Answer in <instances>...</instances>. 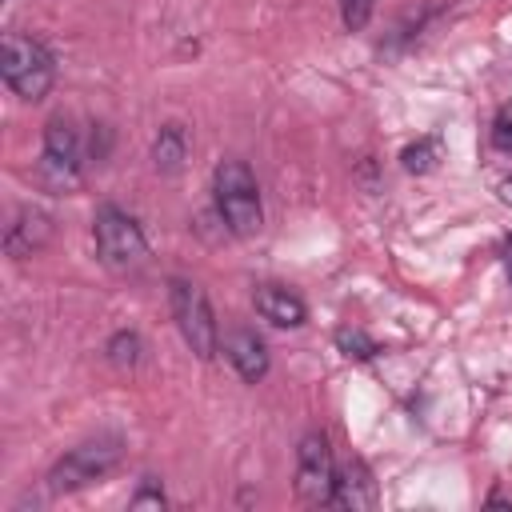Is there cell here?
<instances>
[{
    "instance_id": "6da1fadb",
    "label": "cell",
    "mask_w": 512,
    "mask_h": 512,
    "mask_svg": "<svg viewBox=\"0 0 512 512\" xmlns=\"http://www.w3.org/2000/svg\"><path fill=\"white\" fill-rule=\"evenodd\" d=\"M212 192H216V212L236 236H256L264 224V204L256 176L244 160H220L212 172Z\"/></svg>"
},
{
    "instance_id": "8992f818",
    "label": "cell",
    "mask_w": 512,
    "mask_h": 512,
    "mask_svg": "<svg viewBox=\"0 0 512 512\" xmlns=\"http://www.w3.org/2000/svg\"><path fill=\"white\" fill-rule=\"evenodd\" d=\"M36 176L48 192H72L80 188V176H84V152H80V136L68 120H48L44 128V152H40V164H36Z\"/></svg>"
},
{
    "instance_id": "52a82bcc",
    "label": "cell",
    "mask_w": 512,
    "mask_h": 512,
    "mask_svg": "<svg viewBox=\"0 0 512 512\" xmlns=\"http://www.w3.org/2000/svg\"><path fill=\"white\" fill-rule=\"evenodd\" d=\"M332 484H336V464H332L328 436L308 432L300 440V452H296V492L308 504H328L332 500Z\"/></svg>"
},
{
    "instance_id": "4fadbf2b",
    "label": "cell",
    "mask_w": 512,
    "mask_h": 512,
    "mask_svg": "<svg viewBox=\"0 0 512 512\" xmlns=\"http://www.w3.org/2000/svg\"><path fill=\"white\" fill-rule=\"evenodd\" d=\"M400 160H404V172L424 176V172H432V168L440 164V140H436V136H424V140L408 144V148L400 152Z\"/></svg>"
},
{
    "instance_id": "ac0fdd59",
    "label": "cell",
    "mask_w": 512,
    "mask_h": 512,
    "mask_svg": "<svg viewBox=\"0 0 512 512\" xmlns=\"http://www.w3.org/2000/svg\"><path fill=\"white\" fill-rule=\"evenodd\" d=\"M148 504H152V508H164V492H160L156 484H144V488L132 496V508H148Z\"/></svg>"
},
{
    "instance_id": "7c38bea8",
    "label": "cell",
    "mask_w": 512,
    "mask_h": 512,
    "mask_svg": "<svg viewBox=\"0 0 512 512\" xmlns=\"http://www.w3.org/2000/svg\"><path fill=\"white\" fill-rule=\"evenodd\" d=\"M184 156H188V132L180 124H164L156 132V140H152V164H156V172H180Z\"/></svg>"
},
{
    "instance_id": "5b68a950",
    "label": "cell",
    "mask_w": 512,
    "mask_h": 512,
    "mask_svg": "<svg viewBox=\"0 0 512 512\" xmlns=\"http://www.w3.org/2000/svg\"><path fill=\"white\" fill-rule=\"evenodd\" d=\"M168 304H172V320H176L184 344L200 360H212L216 348H220V328H216V316H212V304H208L204 288L192 284V280H172L168 284Z\"/></svg>"
},
{
    "instance_id": "9a60e30c",
    "label": "cell",
    "mask_w": 512,
    "mask_h": 512,
    "mask_svg": "<svg viewBox=\"0 0 512 512\" xmlns=\"http://www.w3.org/2000/svg\"><path fill=\"white\" fill-rule=\"evenodd\" d=\"M336 348L344 352V356H356V360H372L380 348H376V340L368 336V332H360V328H340L336 332Z\"/></svg>"
},
{
    "instance_id": "3957f363",
    "label": "cell",
    "mask_w": 512,
    "mask_h": 512,
    "mask_svg": "<svg viewBox=\"0 0 512 512\" xmlns=\"http://www.w3.org/2000/svg\"><path fill=\"white\" fill-rule=\"evenodd\" d=\"M120 460V440L100 436V440H84L72 452H64L52 468H48V492L64 496V492H80L96 480H104Z\"/></svg>"
},
{
    "instance_id": "ba28073f",
    "label": "cell",
    "mask_w": 512,
    "mask_h": 512,
    "mask_svg": "<svg viewBox=\"0 0 512 512\" xmlns=\"http://www.w3.org/2000/svg\"><path fill=\"white\" fill-rule=\"evenodd\" d=\"M48 236H52V216L40 212V208H20L16 220L4 232V248H8L12 260H24V256L40 252L48 244Z\"/></svg>"
},
{
    "instance_id": "277c9868",
    "label": "cell",
    "mask_w": 512,
    "mask_h": 512,
    "mask_svg": "<svg viewBox=\"0 0 512 512\" xmlns=\"http://www.w3.org/2000/svg\"><path fill=\"white\" fill-rule=\"evenodd\" d=\"M92 236H96V256H100V264L112 268V272H128V268L144 264V256H148V240H144L136 216H128V212L116 208V204H104V208L96 212Z\"/></svg>"
},
{
    "instance_id": "5bb4252c",
    "label": "cell",
    "mask_w": 512,
    "mask_h": 512,
    "mask_svg": "<svg viewBox=\"0 0 512 512\" xmlns=\"http://www.w3.org/2000/svg\"><path fill=\"white\" fill-rule=\"evenodd\" d=\"M140 352H144V344H140L136 332H116V336L108 340V360H112L116 368H136V364H140Z\"/></svg>"
},
{
    "instance_id": "d6986e66",
    "label": "cell",
    "mask_w": 512,
    "mask_h": 512,
    "mask_svg": "<svg viewBox=\"0 0 512 512\" xmlns=\"http://www.w3.org/2000/svg\"><path fill=\"white\" fill-rule=\"evenodd\" d=\"M496 196H500L504 204H512V176H508V180H500V188H496Z\"/></svg>"
},
{
    "instance_id": "30bf717a",
    "label": "cell",
    "mask_w": 512,
    "mask_h": 512,
    "mask_svg": "<svg viewBox=\"0 0 512 512\" xmlns=\"http://www.w3.org/2000/svg\"><path fill=\"white\" fill-rule=\"evenodd\" d=\"M252 304H256V312H260L268 324H276V328H300V324L308 320L304 300H300L296 292H288L284 284H260L256 296H252Z\"/></svg>"
},
{
    "instance_id": "8fae6325",
    "label": "cell",
    "mask_w": 512,
    "mask_h": 512,
    "mask_svg": "<svg viewBox=\"0 0 512 512\" xmlns=\"http://www.w3.org/2000/svg\"><path fill=\"white\" fill-rule=\"evenodd\" d=\"M328 504H340V508H372L376 504V480H372V472L360 460H348L336 472V484H332V500Z\"/></svg>"
},
{
    "instance_id": "e0dca14e",
    "label": "cell",
    "mask_w": 512,
    "mask_h": 512,
    "mask_svg": "<svg viewBox=\"0 0 512 512\" xmlns=\"http://www.w3.org/2000/svg\"><path fill=\"white\" fill-rule=\"evenodd\" d=\"M492 144H496L500 152H512V116H500V120L492 124Z\"/></svg>"
},
{
    "instance_id": "9c48e42d",
    "label": "cell",
    "mask_w": 512,
    "mask_h": 512,
    "mask_svg": "<svg viewBox=\"0 0 512 512\" xmlns=\"http://www.w3.org/2000/svg\"><path fill=\"white\" fill-rule=\"evenodd\" d=\"M224 356L232 360V368H236L240 380H248V384H256V380L268 376V348H264V340H260L252 328H232V332L224 336Z\"/></svg>"
},
{
    "instance_id": "7a4b0ae2",
    "label": "cell",
    "mask_w": 512,
    "mask_h": 512,
    "mask_svg": "<svg viewBox=\"0 0 512 512\" xmlns=\"http://www.w3.org/2000/svg\"><path fill=\"white\" fill-rule=\"evenodd\" d=\"M0 76H4V84L20 100H44L48 88H52V80H56V60H52V52L40 40L20 36V32H8L4 36Z\"/></svg>"
},
{
    "instance_id": "2e32d148",
    "label": "cell",
    "mask_w": 512,
    "mask_h": 512,
    "mask_svg": "<svg viewBox=\"0 0 512 512\" xmlns=\"http://www.w3.org/2000/svg\"><path fill=\"white\" fill-rule=\"evenodd\" d=\"M372 8H376V0H340V20H344V28H348V32H360V28L372 20Z\"/></svg>"
},
{
    "instance_id": "ffe728a7",
    "label": "cell",
    "mask_w": 512,
    "mask_h": 512,
    "mask_svg": "<svg viewBox=\"0 0 512 512\" xmlns=\"http://www.w3.org/2000/svg\"><path fill=\"white\" fill-rule=\"evenodd\" d=\"M504 268H508V276H512V240L504 244Z\"/></svg>"
}]
</instances>
